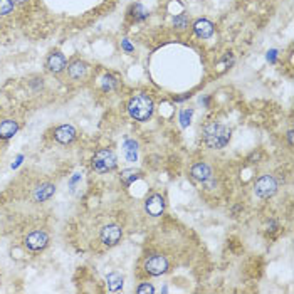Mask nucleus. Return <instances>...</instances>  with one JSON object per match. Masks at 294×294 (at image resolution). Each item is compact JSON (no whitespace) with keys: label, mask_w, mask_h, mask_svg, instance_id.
I'll return each instance as SVG.
<instances>
[{"label":"nucleus","mask_w":294,"mask_h":294,"mask_svg":"<svg viewBox=\"0 0 294 294\" xmlns=\"http://www.w3.org/2000/svg\"><path fill=\"white\" fill-rule=\"evenodd\" d=\"M231 133L232 131L227 126L219 125V123H210L202 131L203 142H205L208 148H214V150L224 148L229 143V140H231Z\"/></svg>","instance_id":"f257e3e1"},{"label":"nucleus","mask_w":294,"mask_h":294,"mask_svg":"<svg viewBox=\"0 0 294 294\" xmlns=\"http://www.w3.org/2000/svg\"><path fill=\"white\" fill-rule=\"evenodd\" d=\"M155 109V103L148 95H136L128 103V113L136 121H148Z\"/></svg>","instance_id":"f03ea898"},{"label":"nucleus","mask_w":294,"mask_h":294,"mask_svg":"<svg viewBox=\"0 0 294 294\" xmlns=\"http://www.w3.org/2000/svg\"><path fill=\"white\" fill-rule=\"evenodd\" d=\"M116 155L111 150H99L93 156V168L98 173H106L116 168Z\"/></svg>","instance_id":"7ed1b4c3"},{"label":"nucleus","mask_w":294,"mask_h":294,"mask_svg":"<svg viewBox=\"0 0 294 294\" xmlns=\"http://www.w3.org/2000/svg\"><path fill=\"white\" fill-rule=\"evenodd\" d=\"M276 190H278V182L274 180V177H272V175H262L254 185L255 195H257V197H261V198L272 197V195L276 194Z\"/></svg>","instance_id":"20e7f679"},{"label":"nucleus","mask_w":294,"mask_h":294,"mask_svg":"<svg viewBox=\"0 0 294 294\" xmlns=\"http://www.w3.org/2000/svg\"><path fill=\"white\" fill-rule=\"evenodd\" d=\"M168 269V261L163 257V255H151V257L147 259L145 262V271L151 276H161L163 272H167Z\"/></svg>","instance_id":"39448f33"},{"label":"nucleus","mask_w":294,"mask_h":294,"mask_svg":"<svg viewBox=\"0 0 294 294\" xmlns=\"http://www.w3.org/2000/svg\"><path fill=\"white\" fill-rule=\"evenodd\" d=\"M121 236H123L121 227H118L114 224L106 225V227H103V231H101V241H103L104 245H116L121 241Z\"/></svg>","instance_id":"423d86ee"},{"label":"nucleus","mask_w":294,"mask_h":294,"mask_svg":"<svg viewBox=\"0 0 294 294\" xmlns=\"http://www.w3.org/2000/svg\"><path fill=\"white\" fill-rule=\"evenodd\" d=\"M145 210H147L151 217H160L165 210L163 197L158 194H153L151 197H148L147 202H145Z\"/></svg>","instance_id":"0eeeda50"},{"label":"nucleus","mask_w":294,"mask_h":294,"mask_svg":"<svg viewBox=\"0 0 294 294\" xmlns=\"http://www.w3.org/2000/svg\"><path fill=\"white\" fill-rule=\"evenodd\" d=\"M49 242V236L42 231H36L32 234H29L27 239H25V245L29 247L31 250H41L48 245Z\"/></svg>","instance_id":"6e6552de"},{"label":"nucleus","mask_w":294,"mask_h":294,"mask_svg":"<svg viewBox=\"0 0 294 294\" xmlns=\"http://www.w3.org/2000/svg\"><path fill=\"white\" fill-rule=\"evenodd\" d=\"M54 138H56V142L62 143V145H69L74 142L76 138V130L74 126L71 125H62L56 128V131H54Z\"/></svg>","instance_id":"1a4fd4ad"},{"label":"nucleus","mask_w":294,"mask_h":294,"mask_svg":"<svg viewBox=\"0 0 294 294\" xmlns=\"http://www.w3.org/2000/svg\"><path fill=\"white\" fill-rule=\"evenodd\" d=\"M54 192H56V185H52V183H42V185H39L34 190L32 198L36 200V202H46V200H49L52 197Z\"/></svg>","instance_id":"9d476101"},{"label":"nucleus","mask_w":294,"mask_h":294,"mask_svg":"<svg viewBox=\"0 0 294 294\" xmlns=\"http://www.w3.org/2000/svg\"><path fill=\"white\" fill-rule=\"evenodd\" d=\"M48 67H49L50 72H54V74L62 72L64 67H66V57H64V54H61V52L50 54L49 59H48Z\"/></svg>","instance_id":"9b49d317"},{"label":"nucleus","mask_w":294,"mask_h":294,"mask_svg":"<svg viewBox=\"0 0 294 294\" xmlns=\"http://www.w3.org/2000/svg\"><path fill=\"white\" fill-rule=\"evenodd\" d=\"M17 131H19V125L14 119H3L0 121V140H10Z\"/></svg>","instance_id":"f8f14e48"},{"label":"nucleus","mask_w":294,"mask_h":294,"mask_svg":"<svg viewBox=\"0 0 294 294\" xmlns=\"http://www.w3.org/2000/svg\"><path fill=\"white\" fill-rule=\"evenodd\" d=\"M194 31L197 34L198 37H202V39H208V37L214 34V24L210 22V20L207 19H202V20H197L194 25Z\"/></svg>","instance_id":"ddd939ff"},{"label":"nucleus","mask_w":294,"mask_h":294,"mask_svg":"<svg viewBox=\"0 0 294 294\" xmlns=\"http://www.w3.org/2000/svg\"><path fill=\"white\" fill-rule=\"evenodd\" d=\"M192 177L198 182H207L212 178V170L207 163H197L192 167Z\"/></svg>","instance_id":"4468645a"},{"label":"nucleus","mask_w":294,"mask_h":294,"mask_svg":"<svg viewBox=\"0 0 294 294\" xmlns=\"http://www.w3.org/2000/svg\"><path fill=\"white\" fill-rule=\"evenodd\" d=\"M88 72V64L84 61H74L69 66V76L72 79H81L84 78Z\"/></svg>","instance_id":"2eb2a0df"},{"label":"nucleus","mask_w":294,"mask_h":294,"mask_svg":"<svg viewBox=\"0 0 294 294\" xmlns=\"http://www.w3.org/2000/svg\"><path fill=\"white\" fill-rule=\"evenodd\" d=\"M108 288L109 291L116 293L119 289L123 288V276L118 274V272H111V274L108 276Z\"/></svg>","instance_id":"dca6fc26"},{"label":"nucleus","mask_w":294,"mask_h":294,"mask_svg":"<svg viewBox=\"0 0 294 294\" xmlns=\"http://www.w3.org/2000/svg\"><path fill=\"white\" fill-rule=\"evenodd\" d=\"M125 155L130 161H136V156H138V143L133 142V140H128L125 143Z\"/></svg>","instance_id":"f3484780"},{"label":"nucleus","mask_w":294,"mask_h":294,"mask_svg":"<svg viewBox=\"0 0 294 294\" xmlns=\"http://www.w3.org/2000/svg\"><path fill=\"white\" fill-rule=\"evenodd\" d=\"M140 178V172L138 170H123L121 172V182L126 183V185H130V183H133L135 180H138Z\"/></svg>","instance_id":"a211bd4d"},{"label":"nucleus","mask_w":294,"mask_h":294,"mask_svg":"<svg viewBox=\"0 0 294 294\" xmlns=\"http://www.w3.org/2000/svg\"><path fill=\"white\" fill-rule=\"evenodd\" d=\"M173 25H175V29H178V31H183V29L189 27V17L185 14L177 15L175 20H173Z\"/></svg>","instance_id":"6ab92c4d"},{"label":"nucleus","mask_w":294,"mask_h":294,"mask_svg":"<svg viewBox=\"0 0 294 294\" xmlns=\"http://www.w3.org/2000/svg\"><path fill=\"white\" fill-rule=\"evenodd\" d=\"M15 3L12 0H0V15H8L14 10Z\"/></svg>","instance_id":"aec40b11"},{"label":"nucleus","mask_w":294,"mask_h":294,"mask_svg":"<svg viewBox=\"0 0 294 294\" xmlns=\"http://www.w3.org/2000/svg\"><path fill=\"white\" fill-rule=\"evenodd\" d=\"M133 17L136 20H145L148 17V12L145 10V7L143 5H140V3H136V5L133 7Z\"/></svg>","instance_id":"412c9836"},{"label":"nucleus","mask_w":294,"mask_h":294,"mask_svg":"<svg viewBox=\"0 0 294 294\" xmlns=\"http://www.w3.org/2000/svg\"><path fill=\"white\" fill-rule=\"evenodd\" d=\"M116 84H118V81L114 79L113 76H109V74L103 76V89L104 91H111L113 88H116Z\"/></svg>","instance_id":"4be33fe9"},{"label":"nucleus","mask_w":294,"mask_h":294,"mask_svg":"<svg viewBox=\"0 0 294 294\" xmlns=\"http://www.w3.org/2000/svg\"><path fill=\"white\" fill-rule=\"evenodd\" d=\"M192 114H194V111H192V109H183V111L180 113V125H182L183 128L190 125Z\"/></svg>","instance_id":"5701e85b"},{"label":"nucleus","mask_w":294,"mask_h":294,"mask_svg":"<svg viewBox=\"0 0 294 294\" xmlns=\"http://www.w3.org/2000/svg\"><path fill=\"white\" fill-rule=\"evenodd\" d=\"M138 293L143 294V293H155V288L150 286V284H143V286L138 288Z\"/></svg>","instance_id":"b1692460"},{"label":"nucleus","mask_w":294,"mask_h":294,"mask_svg":"<svg viewBox=\"0 0 294 294\" xmlns=\"http://www.w3.org/2000/svg\"><path fill=\"white\" fill-rule=\"evenodd\" d=\"M121 46H123V49H125L126 52H133V49H135L133 46H131L130 42H128V39H125V41H123V42H121Z\"/></svg>","instance_id":"393cba45"},{"label":"nucleus","mask_w":294,"mask_h":294,"mask_svg":"<svg viewBox=\"0 0 294 294\" xmlns=\"http://www.w3.org/2000/svg\"><path fill=\"white\" fill-rule=\"evenodd\" d=\"M276 54H278V52H276V50H271V52L267 54V61L274 62V61H276Z\"/></svg>","instance_id":"a878e982"},{"label":"nucleus","mask_w":294,"mask_h":294,"mask_svg":"<svg viewBox=\"0 0 294 294\" xmlns=\"http://www.w3.org/2000/svg\"><path fill=\"white\" fill-rule=\"evenodd\" d=\"M288 140H289V145H293V131H289L288 133Z\"/></svg>","instance_id":"bb28decb"},{"label":"nucleus","mask_w":294,"mask_h":294,"mask_svg":"<svg viewBox=\"0 0 294 294\" xmlns=\"http://www.w3.org/2000/svg\"><path fill=\"white\" fill-rule=\"evenodd\" d=\"M12 2H14V3H25L27 0H12Z\"/></svg>","instance_id":"cd10ccee"}]
</instances>
